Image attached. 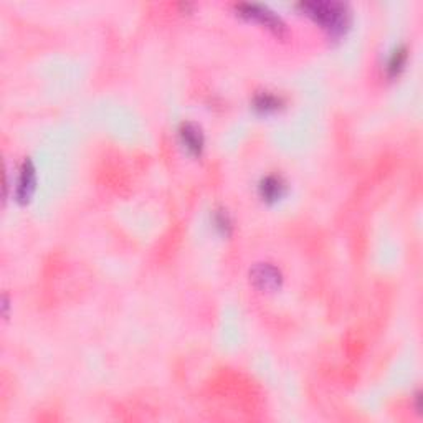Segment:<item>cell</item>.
Instances as JSON below:
<instances>
[{
    "label": "cell",
    "mask_w": 423,
    "mask_h": 423,
    "mask_svg": "<svg viewBox=\"0 0 423 423\" xmlns=\"http://www.w3.org/2000/svg\"><path fill=\"white\" fill-rule=\"evenodd\" d=\"M297 9L315 20L332 39L346 35L351 25V10L347 4L334 2V0H312V2H301Z\"/></svg>",
    "instance_id": "1"
},
{
    "label": "cell",
    "mask_w": 423,
    "mask_h": 423,
    "mask_svg": "<svg viewBox=\"0 0 423 423\" xmlns=\"http://www.w3.org/2000/svg\"><path fill=\"white\" fill-rule=\"evenodd\" d=\"M237 10L240 15L248 20H253V22L265 25L266 29H270L271 32L275 34H283L285 32V22L281 20V17L273 10L266 7V5H260V4H240L237 5Z\"/></svg>",
    "instance_id": "2"
},
{
    "label": "cell",
    "mask_w": 423,
    "mask_h": 423,
    "mask_svg": "<svg viewBox=\"0 0 423 423\" xmlns=\"http://www.w3.org/2000/svg\"><path fill=\"white\" fill-rule=\"evenodd\" d=\"M250 281L261 291H278L283 285V275L275 265L257 263L250 270Z\"/></svg>",
    "instance_id": "3"
},
{
    "label": "cell",
    "mask_w": 423,
    "mask_h": 423,
    "mask_svg": "<svg viewBox=\"0 0 423 423\" xmlns=\"http://www.w3.org/2000/svg\"><path fill=\"white\" fill-rule=\"evenodd\" d=\"M36 190V170L30 159H25L15 185V200L19 203H29Z\"/></svg>",
    "instance_id": "4"
},
{
    "label": "cell",
    "mask_w": 423,
    "mask_h": 423,
    "mask_svg": "<svg viewBox=\"0 0 423 423\" xmlns=\"http://www.w3.org/2000/svg\"><path fill=\"white\" fill-rule=\"evenodd\" d=\"M179 136L182 144L185 146V149L189 151L190 154L200 156L203 151V146H205V138H203V133L200 126H197L195 123H184L179 129Z\"/></svg>",
    "instance_id": "5"
},
{
    "label": "cell",
    "mask_w": 423,
    "mask_h": 423,
    "mask_svg": "<svg viewBox=\"0 0 423 423\" xmlns=\"http://www.w3.org/2000/svg\"><path fill=\"white\" fill-rule=\"evenodd\" d=\"M258 192L266 203H276L286 195V182L280 175H266L260 182Z\"/></svg>",
    "instance_id": "6"
},
{
    "label": "cell",
    "mask_w": 423,
    "mask_h": 423,
    "mask_svg": "<svg viewBox=\"0 0 423 423\" xmlns=\"http://www.w3.org/2000/svg\"><path fill=\"white\" fill-rule=\"evenodd\" d=\"M283 106V99L271 95V93H260L253 99V109L260 114H273Z\"/></svg>",
    "instance_id": "7"
},
{
    "label": "cell",
    "mask_w": 423,
    "mask_h": 423,
    "mask_svg": "<svg viewBox=\"0 0 423 423\" xmlns=\"http://www.w3.org/2000/svg\"><path fill=\"white\" fill-rule=\"evenodd\" d=\"M405 63H407V49L400 46V49H397L394 53L390 55V58L387 61V66H385V68H387V75L390 78L399 76L400 71L405 68Z\"/></svg>",
    "instance_id": "8"
},
{
    "label": "cell",
    "mask_w": 423,
    "mask_h": 423,
    "mask_svg": "<svg viewBox=\"0 0 423 423\" xmlns=\"http://www.w3.org/2000/svg\"><path fill=\"white\" fill-rule=\"evenodd\" d=\"M213 225L225 237L232 232V220H230V215L225 210H217L213 213Z\"/></svg>",
    "instance_id": "9"
}]
</instances>
